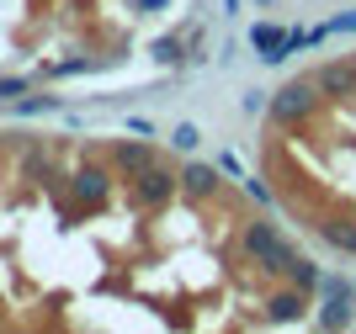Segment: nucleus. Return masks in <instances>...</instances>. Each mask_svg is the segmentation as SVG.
I'll return each mask as SVG.
<instances>
[{
  "label": "nucleus",
  "instance_id": "f257e3e1",
  "mask_svg": "<svg viewBox=\"0 0 356 334\" xmlns=\"http://www.w3.org/2000/svg\"><path fill=\"white\" fill-rule=\"evenodd\" d=\"M239 255H245L250 265H261L266 276H282V271H287V260L298 255V244L287 239L282 228H277V223L250 218L245 228H239Z\"/></svg>",
  "mask_w": 356,
  "mask_h": 334
},
{
  "label": "nucleus",
  "instance_id": "f03ea898",
  "mask_svg": "<svg viewBox=\"0 0 356 334\" xmlns=\"http://www.w3.org/2000/svg\"><path fill=\"white\" fill-rule=\"evenodd\" d=\"M319 106H325V90L303 74V80H287V85L266 101V122H271V128H303Z\"/></svg>",
  "mask_w": 356,
  "mask_h": 334
},
{
  "label": "nucleus",
  "instance_id": "7ed1b4c3",
  "mask_svg": "<svg viewBox=\"0 0 356 334\" xmlns=\"http://www.w3.org/2000/svg\"><path fill=\"white\" fill-rule=\"evenodd\" d=\"M309 80L325 90V101H356V64L351 58H325V64H314Z\"/></svg>",
  "mask_w": 356,
  "mask_h": 334
},
{
  "label": "nucleus",
  "instance_id": "20e7f679",
  "mask_svg": "<svg viewBox=\"0 0 356 334\" xmlns=\"http://www.w3.org/2000/svg\"><path fill=\"white\" fill-rule=\"evenodd\" d=\"M181 191V175H170L165 165H149V170L134 175V202L138 207H165Z\"/></svg>",
  "mask_w": 356,
  "mask_h": 334
},
{
  "label": "nucleus",
  "instance_id": "39448f33",
  "mask_svg": "<svg viewBox=\"0 0 356 334\" xmlns=\"http://www.w3.org/2000/svg\"><path fill=\"white\" fill-rule=\"evenodd\" d=\"M261 313H266V324H298V319H309V292H298L293 281H287V287L266 292Z\"/></svg>",
  "mask_w": 356,
  "mask_h": 334
},
{
  "label": "nucleus",
  "instance_id": "423d86ee",
  "mask_svg": "<svg viewBox=\"0 0 356 334\" xmlns=\"http://www.w3.org/2000/svg\"><path fill=\"white\" fill-rule=\"evenodd\" d=\"M218 181H223L218 165H202V160H186V165H181V197H192V202L218 197Z\"/></svg>",
  "mask_w": 356,
  "mask_h": 334
},
{
  "label": "nucleus",
  "instance_id": "0eeeda50",
  "mask_svg": "<svg viewBox=\"0 0 356 334\" xmlns=\"http://www.w3.org/2000/svg\"><path fill=\"white\" fill-rule=\"evenodd\" d=\"M112 160H118V170L128 175V181H134L138 170H149V165H160V149L149 144V138H138V133H134V144H118V149H112Z\"/></svg>",
  "mask_w": 356,
  "mask_h": 334
},
{
  "label": "nucleus",
  "instance_id": "6e6552de",
  "mask_svg": "<svg viewBox=\"0 0 356 334\" xmlns=\"http://www.w3.org/2000/svg\"><path fill=\"white\" fill-rule=\"evenodd\" d=\"M282 43H287V27H277V22H255L250 27V48H255V58L261 64H282Z\"/></svg>",
  "mask_w": 356,
  "mask_h": 334
},
{
  "label": "nucleus",
  "instance_id": "1a4fd4ad",
  "mask_svg": "<svg viewBox=\"0 0 356 334\" xmlns=\"http://www.w3.org/2000/svg\"><path fill=\"white\" fill-rule=\"evenodd\" d=\"M314 233H319L330 249H341V255H351V260H356V223L351 218H319V223H314Z\"/></svg>",
  "mask_w": 356,
  "mask_h": 334
},
{
  "label": "nucleus",
  "instance_id": "9d476101",
  "mask_svg": "<svg viewBox=\"0 0 356 334\" xmlns=\"http://www.w3.org/2000/svg\"><path fill=\"white\" fill-rule=\"evenodd\" d=\"M319 329H351L356 324V297H319Z\"/></svg>",
  "mask_w": 356,
  "mask_h": 334
},
{
  "label": "nucleus",
  "instance_id": "9b49d317",
  "mask_svg": "<svg viewBox=\"0 0 356 334\" xmlns=\"http://www.w3.org/2000/svg\"><path fill=\"white\" fill-rule=\"evenodd\" d=\"M319 276H325V271H319L309 255H293V260H287V271H282V281H293V287L309 292V297H319Z\"/></svg>",
  "mask_w": 356,
  "mask_h": 334
},
{
  "label": "nucleus",
  "instance_id": "f8f14e48",
  "mask_svg": "<svg viewBox=\"0 0 356 334\" xmlns=\"http://www.w3.org/2000/svg\"><path fill=\"white\" fill-rule=\"evenodd\" d=\"M74 191H80L86 202H102V197H106V175L102 170H80V175H74Z\"/></svg>",
  "mask_w": 356,
  "mask_h": 334
},
{
  "label": "nucleus",
  "instance_id": "ddd939ff",
  "mask_svg": "<svg viewBox=\"0 0 356 334\" xmlns=\"http://www.w3.org/2000/svg\"><path fill=\"white\" fill-rule=\"evenodd\" d=\"M16 117H43V112H59V96H22V101H11Z\"/></svg>",
  "mask_w": 356,
  "mask_h": 334
},
{
  "label": "nucleus",
  "instance_id": "4468645a",
  "mask_svg": "<svg viewBox=\"0 0 356 334\" xmlns=\"http://www.w3.org/2000/svg\"><path fill=\"white\" fill-rule=\"evenodd\" d=\"M197 144H202L197 122H176V133H170V149H176V154H197Z\"/></svg>",
  "mask_w": 356,
  "mask_h": 334
},
{
  "label": "nucleus",
  "instance_id": "2eb2a0df",
  "mask_svg": "<svg viewBox=\"0 0 356 334\" xmlns=\"http://www.w3.org/2000/svg\"><path fill=\"white\" fill-rule=\"evenodd\" d=\"M319 297H356V281L341 276V271H330V276H319Z\"/></svg>",
  "mask_w": 356,
  "mask_h": 334
},
{
  "label": "nucleus",
  "instance_id": "dca6fc26",
  "mask_svg": "<svg viewBox=\"0 0 356 334\" xmlns=\"http://www.w3.org/2000/svg\"><path fill=\"white\" fill-rule=\"evenodd\" d=\"M27 74H6V80H0V101H22V96H27Z\"/></svg>",
  "mask_w": 356,
  "mask_h": 334
},
{
  "label": "nucleus",
  "instance_id": "f3484780",
  "mask_svg": "<svg viewBox=\"0 0 356 334\" xmlns=\"http://www.w3.org/2000/svg\"><path fill=\"white\" fill-rule=\"evenodd\" d=\"M245 197H250V202H261V207H277V191L261 186V181H250V175H245Z\"/></svg>",
  "mask_w": 356,
  "mask_h": 334
},
{
  "label": "nucleus",
  "instance_id": "a211bd4d",
  "mask_svg": "<svg viewBox=\"0 0 356 334\" xmlns=\"http://www.w3.org/2000/svg\"><path fill=\"white\" fill-rule=\"evenodd\" d=\"M213 165H218V170L229 175V181H245V165H239V154H229V149H223V154H218Z\"/></svg>",
  "mask_w": 356,
  "mask_h": 334
},
{
  "label": "nucleus",
  "instance_id": "6ab92c4d",
  "mask_svg": "<svg viewBox=\"0 0 356 334\" xmlns=\"http://www.w3.org/2000/svg\"><path fill=\"white\" fill-rule=\"evenodd\" d=\"M154 58H160V64H176L181 58V37H160V43H154Z\"/></svg>",
  "mask_w": 356,
  "mask_h": 334
},
{
  "label": "nucleus",
  "instance_id": "aec40b11",
  "mask_svg": "<svg viewBox=\"0 0 356 334\" xmlns=\"http://www.w3.org/2000/svg\"><path fill=\"white\" fill-rule=\"evenodd\" d=\"M330 32H356V11H341V16H330Z\"/></svg>",
  "mask_w": 356,
  "mask_h": 334
},
{
  "label": "nucleus",
  "instance_id": "412c9836",
  "mask_svg": "<svg viewBox=\"0 0 356 334\" xmlns=\"http://www.w3.org/2000/svg\"><path fill=\"white\" fill-rule=\"evenodd\" d=\"M239 106H245L250 117H261V112H266V101H261V90H245V101H239Z\"/></svg>",
  "mask_w": 356,
  "mask_h": 334
},
{
  "label": "nucleus",
  "instance_id": "4be33fe9",
  "mask_svg": "<svg viewBox=\"0 0 356 334\" xmlns=\"http://www.w3.org/2000/svg\"><path fill=\"white\" fill-rule=\"evenodd\" d=\"M128 133H138V138H154V122H149V117H128Z\"/></svg>",
  "mask_w": 356,
  "mask_h": 334
},
{
  "label": "nucleus",
  "instance_id": "5701e85b",
  "mask_svg": "<svg viewBox=\"0 0 356 334\" xmlns=\"http://www.w3.org/2000/svg\"><path fill=\"white\" fill-rule=\"evenodd\" d=\"M138 11H165V0H134Z\"/></svg>",
  "mask_w": 356,
  "mask_h": 334
},
{
  "label": "nucleus",
  "instance_id": "b1692460",
  "mask_svg": "<svg viewBox=\"0 0 356 334\" xmlns=\"http://www.w3.org/2000/svg\"><path fill=\"white\" fill-rule=\"evenodd\" d=\"M255 6H271V0H255Z\"/></svg>",
  "mask_w": 356,
  "mask_h": 334
},
{
  "label": "nucleus",
  "instance_id": "393cba45",
  "mask_svg": "<svg viewBox=\"0 0 356 334\" xmlns=\"http://www.w3.org/2000/svg\"><path fill=\"white\" fill-rule=\"evenodd\" d=\"M351 64H356V53H351Z\"/></svg>",
  "mask_w": 356,
  "mask_h": 334
}]
</instances>
